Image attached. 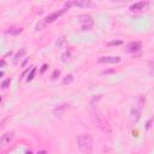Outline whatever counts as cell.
Instances as JSON below:
<instances>
[{"instance_id": "1", "label": "cell", "mask_w": 154, "mask_h": 154, "mask_svg": "<svg viewBox=\"0 0 154 154\" xmlns=\"http://www.w3.org/2000/svg\"><path fill=\"white\" fill-rule=\"evenodd\" d=\"M91 114H92V119H93L94 124L96 125V128H99L102 133L106 134V135H110L112 133V128H111L108 120L106 119V117L98 108H93Z\"/></svg>"}, {"instance_id": "2", "label": "cell", "mask_w": 154, "mask_h": 154, "mask_svg": "<svg viewBox=\"0 0 154 154\" xmlns=\"http://www.w3.org/2000/svg\"><path fill=\"white\" fill-rule=\"evenodd\" d=\"M77 146L80 150L84 154H92L93 153V138L89 134H82L78 135L76 138Z\"/></svg>"}, {"instance_id": "3", "label": "cell", "mask_w": 154, "mask_h": 154, "mask_svg": "<svg viewBox=\"0 0 154 154\" xmlns=\"http://www.w3.org/2000/svg\"><path fill=\"white\" fill-rule=\"evenodd\" d=\"M68 10L64 7V9H61V10H58V11H56V12H53V14H51V15H48L46 18H45V24H48V23H53L56 19H58L60 16H63L64 14H65Z\"/></svg>"}, {"instance_id": "4", "label": "cell", "mask_w": 154, "mask_h": 154, "mask_svg": "<svg viewBox=\"0 0 154 154\" xmlns=\"http://www.w3.org/2000/svg\"><path fill=\"white\" fill-rule=\"evenodd\" d=\"M81 28H82V30H89L92 27H93V24H94V21H93V18L91 17V16H82L81 17Z\"/></svg>"}, {"instance_id": "5", "label": "cell", "mask_w": 154, "mask_h": 154, "mask_svg": "<svg viewBox=\"0 0 154 154\" xmlns=\"http://www.w3.org/2000/svg\"><path fill=\"white\" fill-rule=\"evenodd\" d=\"M71 6H78V7H91L93 4L91 1H87V0H81V1H70L65 4V9H69Z\"/></svg>"}, {"instance_id": "6", "label": "cell", "mask_w": 154, "mask_h": 154, "mask_svg": "<svg viewBox=\"0 0 154 154\" xmlns=\"http://www.w3.org/2000/svg\"><path fill=\"white\" fill-rule=\"evenodd\" d=\"M14 136H15L14 133H6L5 135H3L1 137H0V148H4L5 146H7L12 141Z\"/></svg>"}, {"instance_id": "7", "label": "cell", "mask_w": 154, "mask_h": 154, "mask_svg": "<svg viewBox=\"0 0 154 154\" xmlns=\"http://www.w3.org/2000/svg\"><path fill=\"white\" fill-rule=\"evenodd\" d=\"M120 61L119 57H101L99 58V63L102 64H117Z\"/></svg>"}, {"instance_id": "8", "label": "cell", "mask_w": 154, "mask_h": 154, "mask_svg": "<svg viewBox=\"0 0 154 154\" xmlns=\"http://www.w3.org/2000/svg\"><path fill=\"white\" fill-rule=\"evenodd\" d=\"M141 47H142V43L138 42V41H135V42H130L129 45H128L125 51H126V52L133 53V52H137V51H140Z\"/></svg>"}, {"instance_id": "9", "label": "cell", "mask_w": 154, "mask_h": 154, "mask_svg": "<svg viewBox=\"0 0 154 154\" xmlns=\"http://www.w3.org/2000/svg\"><path fill=\"white\" fill-rule=\"evenodd\" d=\"M140 117H141V110L138 107L133 108L131 112H130V119H131V122L133 123H137L138 119H140Z\"/></svg>"}, {"instance_id": "10", "label": "cell", "mask_w": 154, "mask_h": 154, "mask_svg": "<svg viewBox=\"0 0 154 154\" xmlns=\"http://www.w3.org/2000/svg\"><path fill=\"white\" fill-rule=\"evenodd\" d=\"M148 3H145V1H140V3H136V4H133L130 6V11L133 12H137V11H142L147 7Z\"/></svg>"}, {"instance_id": "11", "label": "cell", "mask_w": 154, "mask_h": 154, "mask_svg": "<svg viewBox=\"0 0 154 154\" xmlns=\"http://www.w3.org/2000/svg\"><path fill=\"white\" fill-rule=\"evenodd\" d=\"M22 31H23V29H22V28H18V27H12V28H9V29L6 30V33L10 34V35H12V36H17V35H19Z\"/></svg>"}, {"instance_id": "12", "label": "cell", "mask_w": 154, "mask_h": 154, "mask_svg": "<svg viewBox=\"0 0 154 154\" xmlns=\"http://www.w3.org/2000/svg\"><path fill=\"white\" fill-rule=\"evenodd\" d=\"M68 107H69V105H66V104H65V105H61V106H58V107L54 110V114L57 116V117H60V116L66 111Z\"/></svg>"}, {"instance_id": "13", "label": "cell", "mask_w": 154, "mask_h": 154, "mask_svg": "<svg viewBox=\"0 0 154 154\" xmlns=\"http://www.w3.org/2000/svg\"><path fill=\"white\" fill-rule=\"evenodd\" d=\"M61 60H63V61H69V60H71V48H69L66 52L61 56Z\"/></svg>"}, {"instance_id": "14", "label": "cell", "mask_w": 154, "mask_h": 154, "mask_svg": "<svg viewBox=\"0 0 154 154\" xmlns=\"http://www.w3.org/2000/svg\"><path fill=\"white\" fill-rule=\"evenodd\" d=\"M72 81H73V76H72V75H68V76L64 77L63 84H69V83H71Z\"/></svg>"}, {"instance_id": "15", "label": "cell", "mask_w": 154, "mask_h": 154, "mask_svg": "<svg viewBox=\"0 0 154 154\" xmlns=\"http://www.w3.org/2000/svg\"><path fill=\"white\" fill-rule=\"evenodd\" d=\"M24 54H25V49H24V48H22V49L19 51V52L16 54V57H15V63H18V60H19V59H21Z\"/></svg>"}, {"instance_id": "16", "label": "cell", "mask_w": 154, "mask_h": 154, "mask_svg": "<svg viewBox=\"0 0 154 154\" xmlns=\"http://www.w3.org/2000/svg\"><path fill=\"white\" fill-rule=\"evenodd\" d=\"M35 72H36V68H33V70L30 71V73H29V75H28V77H27V81H28V82H29V81H31V80L34 78Z\"/></svg>"}, {"instance_id": "17", "label": "cell", "mask_w": 154, "mask_h": 154, "mask_svg": "<svg viewBox=\"0 0 154 154\" xmlns=\"http://www.w3.org/2000/svg\"><path fill=\"white\" fill-rule=\"evenodd\" d=\"M59 75H60V70H54L53 73H52V76H51V78H52V80H57L58 77H59Z\"/></svg>"}, {"instance_id": "18", "label": "cell", "mask_w": 154, "mask_h": 154, "mask_svg": "<svg viewBox=\"0 0 154 154\" xmlns=\"http://www.w3.org/2000/svg\"><path fill=\"white\" fill-rule=\"evenodd\" d=\"M64 43H65V37H60L59 40L57 41V46H58V47H63Z\"/></svg>"}, {"instance_id": "19", "label": "cell", "mask_w": 154, "mask_h": 154, "mask_svg": "<svg viewBox=\"0 0 154 154\" xmlns=\"http://www.w3.org/2000/svg\"><path fill=\"white\" fill-rule=\"evenodd\" d=\"M122 43H123L122 41H112V42H108V46H118Z\"/></svg>"}, {"instance_id": "20", "label": "cell", "mask_w": 154, "mask_h": 154, "mask_svg": "<svg viewBox=\"0 0 154 154\" xmlns=\"http://www.w3.org/2000/svg\"><path fill=\"white\" fill-rule=\"evenodd\" d=\"M114 72H116V70L112 69V70H104L101 73H102V75H108V73H114Z\"/></svg>"}, {"instance_id": "21", "label": "cell", "mask_w": 154, "mask_h": 154, "mask_svg": "<svg viewBox=\"0 0 154 154\" xmlns=\"http://www.w3.org/2000/svg\"><path fill=\"white\" fill-rule=\"evenodd\" d=\"M10 82H11L10 80H6V81H4L1 87H3V88H7V87H9V84H10Z\"/></svg>"}, {"instance_id": "22", "label": "cell", "mask_w": 154, "mask_h": 154, "mask_svg": "<svg viewBox=\"0 0 154 154\" xmlns=\"http://www.w3.org/2000/svg\"><path fill=\"white\" fill-rule=\"evenodd\" d=\"M47 68H48V65H47V64H45V65L42 66V69H41V73H43V72L47 70Z\"/></svg>"}, {"instance_id": "23", "label": "cell", "mask_w": 154, "mask_h": 154, "mask_svg": "<svg viewBox=\"0 0 154 154\" xmlns=\"http://www.w3.org/2000/svg\"><path fill=\"white\" fill-rule=\"evenodd\" d=\"M37 154H48L46 150H40V152H37Z\"/></svg>"}, {"instance_id": "24", "label": "cell", "mask_w": 154, "mask_h": 154, "mask_svg": "<svg viewBox=\"0 0 154 154\" xmlns=\"http://www.w3.org/2000/svg\"><path fill=\"white\" fill-rule=\"evenodd\" d=\"M5 65V61L4 60H0V66H4Z\"/></svg>"}, {"instance_id": "25", "label": "cell", "mask_w": 154, "mask_h": 154, "mask_svg": "<svg viewBox=\"0 0 154 154\" xmlns=\"http://www.w3.org/2000/svg\"><path fill=\"white\" fill-rule=\"evenodd\" d=\"M150 123H152V120H149V122L147 123V129H149V126H150Z\"/></svg>"}, {"instance_id": "26", "label": "cell", "mask_w": 154, "mask_h": 154, "mask_svg": "<svg viewBox=\"0 0 154 154\" xmlns=\"http://www.w3.org/2000/svg\"><path fill=\"white\" fill-rule=\"evenodd\" d=\"M1 76H4V72H3V71H0V77H1Z\"/></svg>"}, {"instance_id": "27", "label": "cell", "mask_w": 154, "mask_h": 154, "mask_svg": "<svg viewBox=\"0 0 154 154\" xmlns=\"http://www.w3.org/2000/svg\"><path fill=\"white\" fill-rule=\"evenodd\" d=\"M25 154H31V153H30V152H27V153H25Z\"/></svg>"}, {"instance_id": "28", "label": "cell", "mask_w": 154, "mask_h": 154, "mask_svg": "<svg viewBox=\"0 0 154 154\" xmlns=\"http://www.w3.org/2000/svg\"><path fill=\"white\" fill-rule=\"evenodd\" d=\"M0 102H1V98H0Z\"/></svg>"}]
</instances>
